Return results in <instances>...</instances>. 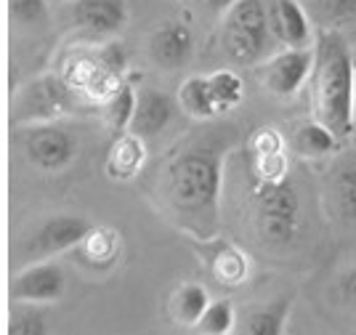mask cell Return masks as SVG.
Returning a JSON list of instances; mask_svg holds the SVG:
<instances>
[{
	"label": "cell",
	"mask_w": 356,
	"mask_h": 335,
	"mask_svg": "<svg viewBox=\"0 0 356 335\" xmlns=\"http://www.w3.org/2000/svg\"><path fill=\"white\" fill-rule=\"evenodd\" d=\"M232 125H202L178 139L157 171L154 197L165 219L197 242H213L221 229L223 162L237 141Z\"/></svg>",
	"instance_id": "obj_1"
},
{
	"label": "cell",
	"mask_w": 356,
	"mask_h": 335,
	"mask_svg": "<svg viewBox=\"0 0 356 335\" xmlns=\"http://www.w3.org/2000/svg\"><path fill=\"white\" fill-rule=\"evenodd\" d=\"M316 61L312 72V117L325 123L338 139L356 131V61L341 29L316 35Z\"/></svg>",
	"instance_id": "obj_2"
},
{
	"label": "cell",
	"mask_w": 356,
	"mask_h": 335,
	"mask_svg": "<svg viewBox=\"0 0 356 335\" xmlns=\"http://www.w3.org/2000/svg\"><path fill=\"white\" fill-rule=\"evenodd\" d=\"M277 43L268 24V0H237L221 24L223 54L237 64H258Z\"/></svg>",
	"instance_id": "obj_3"
},
{
	"label": "cell",
	"mask_w": 356,
	"mask_h": 335,
	"mask_svg": "<svg viewBox=\"0 0 356 335\" xmlns=\"http://www.w3.org/2000/svg\"><path fill=\"white\" fill-rule=\"evenodd\" d=\"M255 226L268 245H287L300 229V197L298 189L284 181H258L252 187Z\"/></svg>",
	"instance_id": "obj_4"
},
{
	"label": "cell",
	"mask_w": 356,
	"mask_h": 335,
	"mask_svg": "<svg viewBox=\"0 0 356 335\" xmlns=\"http://www.w3.org/2000/svg\"><path fill=\"white\" fill-rule=\"evenodd\" d=\"M74 109H80V96L70 83L61 75H43L19 88L11 102V120L19 125L54 123L56 117L70 115Z\"/></svg>",
	"instance_id": "obj_5"
},
{
	"label": "cell",
	"mask_w": 356,
	"mask_h": 335,
	"mask_svg": "<svg viewBox=\"0 0 356 335\" xmlns=\"http://www.w3.org/2000/svg\"><path fill=\"white\" fill-rule=\"evenodd\" d=\"M88 232H90V224L83 216H72V213L48 216L43 224H38L27 234V240L22 245V258L27 263L54 258L59 253L77 248Z\"/></svg>",
	"instance_id": "obj_6"
},
{
	"label": "cell",
	"mask_w": 356,
	"mask_h": 335,
	"mask_svg": "<svg viewBox=\"0 0 356 335\" xmlns=\"http://www.w3.org/2000/svg\"><path fill=\"white\" fill-rule=\"evenodd\" d=\"M22 149L24 157L43 173H59L74 160V136L56 123L22 125Z\"/></svg>",
	"instance_id": "obj_7"
},
{
	"label": "cell",
	"mask_w": 356,
	"mask_h": 335,
	"mask_svg": "<svg viewBox=\"0 0 356 335\" xmlns=\"http://www.w3.org/2000/svg\"><path fill=\"white\" fill-rule=\"evenodd\" d=\"M314 61H316V45L282 48L280 54H271L264 64H258V80L277 96H284V99L296 96L312 80Z\"/></svg>",
	"instance_id": "obj_8"
},
{
	"label": "cell",
	"mask_w": 356,
	"mask_h": 335,
	"mask_svg": "<svg viewBox=\"0 0 356 335\" xmlns=\"http://www.w3.org/2000/svg\"><path fill=\"white\" fill-rule=\"evenodd\" d=\"M70 22L88 40H112L128 24L125 0H70Z\"/></svg>",
	"instance_id": "obj_9"
},
{
	"label": "cell",
	"mask_w": 356,
	"mask_h": 335,
	"mask_svg": "<svg viewBox=\"0 0 356 335\" xmlns=\"http://www.w3.org/2000/svg\"><path fill=\"white\" fill-rule=\"evenodd\" d=\"M64 295V272L54 261H32L27 263L8 285L11 301H30V304H54Z\"/></svg>",
	"instance_id": "obj_10"
},
{
	"label": "cell",
	"mask_w": 356,
	"mask_h": 335,
	"mask_svg": "<svg viewBox=\"0 0 356 335\" xmlns=\"http://www.w3.org/2000/svg\"><path fill=\"white\" fill-rule=\"evenodd\" d=\"M268 24L282 48H309L316 43L312 19L298 0H268Z\"/></svg>",
	"instance_id": "obj_11"
},
{
	"label": "cell",
	"mask_w": 356,
	"mask_h": 335,
	"mask_svg": "<svg viewBox=\"0 0 356 335\" xmlns=\"http://www.w3.org/2000/svg\"><path fill=\"white\" fill-rule=\"evenodd\" d=\"M178 102H173L168 93L157 91V88H144L138 96H136V112L131 120V128L128 131L141 136V139H154L173 123L176 117Z\"/></svg>",
	"instance_id": "obj_12"
},
{
	"label": "cell",
	"mask_w": 356,
	"mask_h": 335,
	"mask_svg": "<svg viewBox=\"0 0 356 335\" xmlns=\"http://www.w3.org/2000/svg\"><path fill=\"white\" fill-rule=\"evenodd\" d=\"M192 29L184 22H165L163 27H157L149 38V54L154 59V64H160L163 70L184 67L192 56Z\"/></svg>",
	"instance_id": "obj_13"
},
{
	"label": "cell",
	"mask_w": 356,
	"mask_h": 335,
	"mask_svg": "<svg viewBox=\"0 0 356 335\" xmlns=\"http://www.w3.org/2000/svg\"><path fill=\"white\" fill-rule=\"evenodd\" d=\"M147 139L125 131L122 136H115V141L109 146L104 171L112 181H131L134 176L141 173L144 162H147Z\"/></svg>",
	"instance_id": "obj_14"
},
{
	"label": "cell",
	"mask_w": 356,
	"mask_h": 335,
	"mask_svg": "<svg viewBox=\"0 0 356 335\" xmlns=\"http://www.w3.org/2000/svg\"><path fill=\"white\" fill-rule=\"evenodd\" d=\"M290 304H293V298L282 295V298L268 301L264 306L248 309L237 320V333H245V335L284 333V325H287V317H290Z\"/></svg>",
	"instance_id": "obj_15"
},
{
	"label": "cell",
	"mask_w": 356,
	"mask_h": 335,
	"mask_svg": "<svg viewBox=\"0 0 356 335\" xmlns=\"http://www.w3.org/2000/svg\"><path fill=\"white\" fill-rule=\"evenodd\" d=\"M176 102L184 115H189L192 120H200V123H208L216 115H221L218 104L213 99V91H210L208 75H192V77H186L178 86Z\"/></svg>",
	"instance_id": "obj_16"
},
{
	"label": "cell",
	"mask_w": 356,
	"mask_h": 335,
	"mask_svg": "<svg viewBox=\"0 0 356 335\" xmlns=\"http://www.w3.org/2000/svg\"><path fill=\"white\" fill-rule=\"evenodd\" d=\"M293 146H296L298 157L303 160H319L327 155H335L341 149V139L327 128L319 120H306L298 125L296 136H293Z\"/></svg>",
	"instance_id": "obj_17"
},
{
	"label": "cell",
	"mask_w": 356,
	"mask_h": 335,
	"mask_svg": "<svg viewBox=\"0 0 356 335\" xmlns=\"http://www.w3.org/2000/svg\"><path fill=\"white\" fill-rule=\"evenodd\" d=\"M327 197L332 213L343 221H356V162H343L330 176Z\"/></svg>",
	"instance_id": "obj_18"
},
{
	"label": "cell",
	"mask_w": 356,
	"mask_h": 335,
	"mask_svg": "<svg viewBox=\"0 0 356 335\" xmlns=\"http://www.w3.org/2000/svg\"><path fill=\"white\" fill-rule=\"evenodd\" d=\"M77 248H80V256H77L80 263L104 269L118 256V232L106 229V226H90V232L83 237V242Z\"/></svg>",
	"instance_id": "obj_19"
},
{
	"label": "cell",
	"mask_w": 356,
	"mask_h": 335,
	"mask_svg": "<svg viewBox=\"0 0 356 335\" xmlns=\"http://www.w3.org/2000/svg\"><path fill=\"white\" fill-rule=\"evenodd\" d=\"M136 93L131 86H122L102 102V117H104V125L112 131V136H122V133L131 128V120L136 112Z\"/></svg>",
	"instance_id": "obj_20"
},
{
	"label": "cell",
	"mask_w": 356,
	"mask_h": 335,
	"mask_svg": "<svg viewBox=\"0 0 356 335\" xmlns=\"http://www.w3.org/2000/svg\"><path fill=\"white\" fill-rule=\"evenodd\" d=\"M208 306H210L208 290L202 285H194V282L181 285L176 290V295H173V317H176L178 325L194 327Z\"/></svg>",
	"instance_id": "obj_21"
},
{
	"label": "cell",
	"mask_w": 356,
	"mask_h": 335,
	"mask_svg": "<svg viewBox=\"0 0 356 335\" xmlns=\"http://www.w3.org/2000/svg\"><path fill=\"white\" fill-rule=\"evenodd\" d=\"M48 330L43 304H30V301H11L8 309V335H43Z\"/></svg>",
	"instance_id": "obj_22"
},
{
	"label": "cell",
	"mask_w": 356,
	"mask_h": 335,
	"mask_svg": "<svg viewBox=\"0 0 356 335\" xmlns=\"http://www.w3.org/2000/svg\"><path fill=\"white\" fill-rule=\"evenodd\" d=\"M237 311L232 306L229 298H218L210 301V306L205 309V314L200 317V322L194 325V330L202 335H226L237 333Z\"/></svg>",
	"instance_id": "obj_23"
},
{
	"label": "cell",
	"mask_w": 356,
	"mask_h": 335,
	"mask_svg": "<svg viewBox=\"0 0 356 335\" xmlns=\"http://www.w3.org/2000/svg\"><path fill=\"white\" fill-rule=\"evenodd\" d=\"M312 16L322 29H341L356 22V0H312Z\"/></svg>",
	"instance_id": "obj_24"
},
{
	"label": "cell",
	"mask_w": 356,
	"mask_h": 335,
	"mask_svg": "<svg viewBox=\"0 0 356 335\" xmlns=\"http://www.w3.org/2000/svg\"><path fill=\"white\" fill-rule=\"evenodd\" d=\"M210 266L221 285H242V279L248 277V258L234 245H221L218 253L213 256Z\"/></svg>",
	"instance_id": "obj_25"
},
{
	"label": "cell",
	"mask_w": 356,
	"mask_h": 335,
	"mask_svg": "<svg viewBox=\"0 0 356 335\" xmlns=\"http://www.w3.org/2000/svg\"><path fill=\"white\" fill-rule=\"evenodd\" d=\"M210 80V91H213V99L218 104V109L226 112V109H234L242 96H245V83L237 72L232 70H218V72L208 75Z\"/></svg>",
	"instance_id": "obj_26"
},
{
	"label": "cell",
	"mask_w": 356,
	"mask_h": 335,
	"mask_svg": "<svg viewBox=\"0 0 356 335\" xmlns=\"http://www.w3.org/2000/svg\"><path fill=\"white\" fill-rule=\"evenodd\" d=\"M8 16L16 27H45L48 24V0H8Z\"/></svg>",
	"instance_id": "obj_27"
},
{
	"label": "cell",
	"mask_w": 356,
	"mask_h": 335,
	"mask_svg": "<svg viewBox=\"0 0 356 335\" xmlns=\"http://www.w3.org/2000/svg\"><path fill=\"white\" fill-rule=\"evenodd\" d=\"M252 171L258 176V181H284L287 178V157L284 152H274V155H255L252 160Z\"/></svg>",
	"instance_id": "obj_28"
},
{
	"label": "cell",
	"mask_w": 356,
	"mask_h": 335,
	"mask_svg": "<svg viewBox=\"0 0 356 335\" xmlns=\"http://www.w3.org/2000/svg\"><path fill=\"white\" fill-rule=\"evenodd\" d=\"M252 155H274V152H284V141L280 131L274 128H261L255 131V136L250 139Z\"/></svg>",
	"instance_id": "obj_29"
},
{
	"label": "cell",
	"mask_w": 356,
	"mask_h": 335,
	"mask_svg": "<svg viewBox=\"0 0 356 335\" xmlns=\"http://www.w3.org/2000/svg\"><path fill=\"white\" fill-rule=\"evenodd\" d=\"M338 298L346 306L356 309V266H351L348 272H343L338 279Z\"/></svg>",
	"instance_id": "obj_30"
},
{
	"label": "cell",
	"mask_w": 356,
	"mask_h": 335,
	"mask_svg": "<svg viewBox=\"0 0 356 335\" xmlns=\"http://www.w3.org/2000/svg\"><path fill=\"white\" fill-rule=\"evenodd\" d=\"M197 3H202L205 8H210V11H218V14H226L237 0H197Z\"/></svg>",
	"instance_id": "obj_31"
}]
</instances>
